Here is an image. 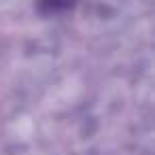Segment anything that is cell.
Segmentation results:
<instances>
[{"label": "cell", "mask_w": 155, "mask_h": 155, "mask_svg": "<svg viewBox=\"0 0 155 155\" xmlns=\"http://www.w3.org/2000/svg\"><path fill=\"white\" fill-rule=\"evenodd\" d=\"M74 5V0H41V7L45 13H60Z\"/></svg>", "instance_id": "6da1fadb"}]
</instances>
